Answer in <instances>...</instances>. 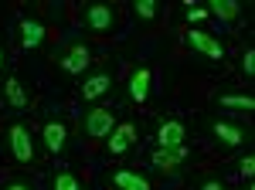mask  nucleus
<instances>
[{
	"label": "nucleus",
	"mask_w": 255,
	"mask_h": 190,
	"mask_svg": "<svg viewBox=\"0 0 255 190\" xmlns=\"http://www.w3.org/2000/svg\"><path fill=\"white\" fill-rule=\"evenodd\" d=\"M113 129H116V115L109 112V109H92V112L85 115V133L92 136V139H102Z\"/></svg>",
	"instance_id": "f257e3e1"
},
{
	"label": "nucleus",
	"mask_w": 255,
	"mask_h": 190,
	"mask_svg": "<svg viewBox=\"0 0 255 190\" xmlns=\"http://www.w3.org/2000/svg\"><path fill=\"white\" fill-rule=\"evenodd\" d=\"M10 150H14V160L20 163H31L34 160V139L27 133V126H10Z\"/></svg>",
	"instance_id": "f03ea898"
},
{
	"label": "nucleus",
	"mask_w": 255,
	"mask_h": 190,
	"mask_svg": "<svg viewBox=\"0 0 255 190\" xmlns=\"http://www.w3.org/2000/svg\"><path fill=\"white\" fill-rule=\"evenodd\" d=\"M184 156H187V146H160V150H153V167L157 170H174L177 163H184Z\"/></svg>",
	"instance_id": "7ed1b4c3"
},
{
	"label": "nucleus",
	"mask_w": 255,
	"mask_h": 190,
	"mask_svg": "<svg viewBox=\"0 0 255 190\" xmlns=\"http://www.w3.org/2000/svg\"><path fill=\"white\" fill-rule=\"evenodd\" d=\"M113 20H116V14H113L109 3H92V7L85 10V24H89L92 31H109Z\"/></svg>",
	"instance_id": "20e7f679"
},
{
	"label": "nucleus",
	"mask_w": 255,
	"mask_h": 190,
	"mask_svg": "<svg viewBox=\"0 0 255 190\" xmlns=\"http://www.w3.org/2000/svg\"><path fill=\"white\" fill-rule=\"evenodd\" d=\"M187 41L194 44L201 55H208V58H225V48L218 44L211 34H204V31H187Z\"/></svg>",
	"instance_id": "39448f33"
},
{
	"label": "nucleus",
	"mask_w": 255,
	"mask_h": 190,
	"mask_svg": "<svg viewBox=\"0 0 255 190\" xmlns=\"http://www.w3.org/2000/svg\"><path fill=\"white\" fill-rule=\"evenodd\" d=\"M136 139V129L129 126V122H123V126H116L113 133H109V153L113 156H119L123 150H129V143Z\"/></svg>",
	"instance_id": "423d86ee"
},
{
	"label": "nucleus",
	"mask_w": 255,
	"mask_h": 190,
	"mask_svg": "<svg viewBox=\"0 0 255 190\" xmlns=\"http://www.w3.org/2000/svg\"><path fill=\"white\" fill-rule=\"evenodd\" d=\"M146 95H150V68H136L129 75V98L133 102H146Z\"/></svg>",
	"instance_id": "0eeeda50"
},
{
	"label": "nucleus",
	"mask_w": 255,
	"mask_h": 190,
	"mask_svg": "<svg viewBox=\"0 0 255 190\" xmlns=\"http://www.w3.org/2000/svg\"><path fill=\"white\" fill-rule=\"evenodd\" d=\"M41 41H44V27H41L38 20H20V44H24V48H27V51H31V48H38Z\"/></svg>",
	"instance_id": "6e6552de"
},
{
	"label": "nucleus",
	"mask_w": 255,
	"mask_h": 190,
	"mask_svg": "<svg viewBox=\"0 0 255 190\" xmlns=\"http://www.w3.org/2000/svg\"><path fill=\"white\" fill-rule=\"evenodd\" d=\"M157 143L160 146H184V126L180 122H163L157 129Z\"/></svg>",
	"instance_id": "1a4fd4ad"
},
{
	"label": "nucleus",
	"mask_w": 255,
	"mask_h": 190,
	"mask_svg": "<svg viewBox=\"0 0 255 190\" xmlns=\"http://www.w3.org/2000/svg\"><path fill=\"white\" fill-rule=\"evenodd\" d=\"M89 61H92V58H89V48H82V44H79V48H72L68 55L61 58V68H65V72H72V75H79Z\"/></svg>",
	"instance_id": "9d476101"
},
{
	"label": "nucleus",
	"mask_w": 255,
	"mask_h": 190,
	"mask_svg": "<svg viewBox=\"0 0 255 190\" xmlns=\"http://www.w3.org/2000/svg\"><path fill=\"white\" fill-rule=\"evenodd\" d=\"M113 184H116L119 190H150V180L139 177V173H133V170H119L116 177H113Z\"/></svg>",
	"instance_id": "9b49d317"
},
{
	"label": "nucleus",
	"mask_w": 255,
	"mask_h": 190,
	"mask_svg": "<svg viewBox=\"0 0 255 190\" xmlns=\"http://www.w3.org/2000/svg\"><path fill=\"white\" fill-rule=\"evenodd\" d=\"M215 17H221V20H235L238 14H242V3L238 0H211V7H208Z\"/></svg>",
	"instance_id": "f8f14e48"
},
{
	"label": "nucleus",
	"mask_w": 255,
	"mask_h": 190,
	"mask_svg": "<svg viewBox=\"0 0 255 190\" xmlns=\"http://www.w3.org/2000/svg\"><path fill=\"white\" fill-rule=\"evenodd\" d=\"M102 92H109V75H106V72L92 75L85 85H82V98H99Z\"/></svg>",
	"instance_id": "ddd939ff"
},
{
	"label": "nucleus",
	"mask_w": 255,
	"mask_h": 190,
	"mask_svg": "<svg viewBox=\"0 0 255 190\" xmlns=\"http://www.w3.org/2000/svg\"><path fill=\"white\" fill-rule=\"evenodd\" d=\"M211 133H215L225 146H238V143H242V129L232 126V122H215V126H211Z\"/></svg>",
	"instance_id": "4468645a"
},
{
	"label": "nucleus",
	"mask_w": 255,
	"mask_h": 190,
	"mask_svg": "<svg viewBox=\"0 0 255 190\" xmlns=\"http://www.w3.org/2000/svg\"><path fill=\"white\" fill-rule=\"evenodd\" d=\"M44 143H48L51 153H61V146H65V126L61 122H48L44 126Z\"/></svg>",
	"instance_id": "2eb2a0df"
},
{
	"label": "nucleus",
	"mask_w": 255,
	"mask_h": 190,
	"mask_svg": "<svg viewBox=\"0 0 255 190\" xmlns=\"http://www.w3.org/2000/svg\"><path fill=\"white\" fill-rule=\"evenodd\" d=\"M7 102H10V105H17V109H24V105H27V92L20 89L17 78H7Z\"/></svg>",
	"instance_id": "dca6fc26"
},
{
	"label": "nucleus",
	"mask_w": 255,
	"mask_h": 190,
	"mask_svg": "<svg viewBox=\"0 0 255 190\" xmlns=\"http://www.w3.org/2000/svg\"><path fill=\"white\" fill-rule=\"evenodd\" d=\"M51 187H55V190H82V184L68 170H58L55 177H51Z\"/></svg>",
	"instance_id": "f3484780"
},
{
	"label": "nucleus",
	"mask_w": 255,
	"mask_h": 190,
	"mask_svg": "<svg viewBox=\"0 0 255 190\" xmlns=\"http://www.w3.org/2000/svg\"><path fill=\"white\" fill-rule=\"evenodd\" d=\"M221 105H228V109H255V98L252 95H221Z\"/></svg>",
	"instance_id": "a211bd4d"
},
{
	"label": "nucleus",
	"mask_w": 255,
	"mask_h": 190,
	"mask_svg": "<svg viewBox=\"0 0 255 190\" xmlns=\"http://www.w3.org/2000/svg\"><path fill=\"white\" fill-rule=\"evenodd\" d=\"M136 14L143 20H150L153 14H157V0H136Z\"/></svg>",
	"instance_id": "6ab92c4d"
},
{
	"label": "nucleus",
	"mask_w": 255,
	"mask_h": 190,
	"mask_svg": "<svg viewBox=\"0 0 255 190\" xmlns=\"http://www.w3.org/2000/svg\"><path fill=\"white\" fill-rule=\"evenodd\" d=\"M242 68H245V75H252V72H255V51H245V58H242Z\"/></svg>",
	"instance_id": "aec40b11"
},
{
	"label": "nucleus",
	"mask_w": 255,
	"mask_h": 190,
	"mask_svg": "<svg viewBox=\"0 0 255 190\" xmlns=\"http://www.w3.org/2000/svg\"><path fill=\"white\" fill-rule=\"evenodd\" d=\"M204 17H208L204 7H187V20H204Z\"/></svg>",
	"instance_id": "412c9836"
},
{
	"label": "nucleus",
	"mask_w": 255,
	"mask_h": 190,
	"mask_svg": "<svg viewBox=\"0 0 255 190\" xmlns=\"http://www.w3.org/2000/svg\"><path fill=\"white\" fill-rule=\"evenodd\" d=\"M255 173V156H245L242 160V177H252Z\"/></svg>",
	"instance_id": "4be33fe9"
},
{
	"label": "nucleus",
	"mask_w": 255,
	"mask_h": 190,
	"mask_svg": "<svg viewBox=\"0 0 255 190\" xmlns=\"http://www.w3.org/2000/svg\"><path fill=\"white\" fill-rule=\"evenodd\" d=\"M3 190H31V187H27V184H20V180H14V184H7Z\"/></svg>",
	"instance_id": "5701e85b"
},
{
	"label": "nucleus",
	"mask_w": 255,
	"mask_h": 190,
	"mask_svg": "<svg viewBox=\"0 0 255 190\" xmlns=\"http://www.w3.org/2000/svg\"><path fill=\"white\" fill-rule=\"evenodd\" d=\"M204 190H225V187H221L218 180H208V184H204Z\"/></svg>",
	"instance_id": "b1692460"
},
{
	"label": "nucleus",
	"mask_w": 255,
	"mask_h": 190,
	"mask_svg": "<svg viewBox=\"0 0 255 190\" xmlns=\"http://www.w3.org/2000/svg\"><path fill=\"white\" fill-rule=\"evenodd\" d=\"M0 65H3V51H0Z\"/></svg>",
	"instance_id": "393cba45"
}]
</instances>
